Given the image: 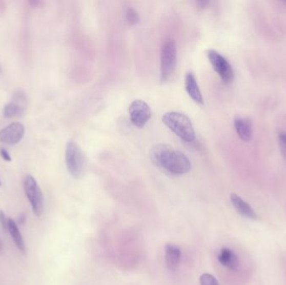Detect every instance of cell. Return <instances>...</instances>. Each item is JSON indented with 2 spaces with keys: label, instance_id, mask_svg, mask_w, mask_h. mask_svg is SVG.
I'll use <instances>...</instances> for the list:
<instances>
[{
  "label": "cell",
  "instance_id": "6da1fadb",
  "mask_svg": "<svg viewBox=\"0 0 286 285\" xmlns=\"http://www.w3.org/2000/svg\"><path fill=\"white\" fill-rule=\"evenodd\" d=\"M152 162L169 174L181 176L186 174L192 168L190 160L183 152L167 144H157L151 149Z\"/></svg>",
  "mask_w": 286,
  "mask_h": 285
},
{
  "label": "cell",
  "instance_id": "7a4b0ae2",
  "mask_svg": "<svg viewBox=\"0 0 286 285\" xmlns=\"http://www.w3.org/2000/svg\"><path fill=\"white\" fill-rule=\"evenodd\" d=\"M162 123L184 141L192 142L195 139L192 121L185 114L177 111L168 112L162 117Z\"/></svg>",
  "mask_w": 286,
  "mask_h": 285
},
{
  "label": "cell",
  "instance_id": "3957f363",
  "mask_svg": "<svg viewBox=\"0 0 286 285\" xmlns=\"http://www.w3.org/2000/svg\"><path fill=\"white\" fill-rule=\"evenodd\" d=\"M177 65V47L174 40L167 39L161 49V82L168 83L173 79Z\"/></svg>",
  "mask_w": 286,
  "mask_h": 285
},
{
  "label": "cell",
  "instance_id": "277c9868",
  "mask_svg": "<svg viewBox=\"0 0 286 285\" xmlns=\"http://www.w3.org/2000/svg\"><path fill=\"white\" fill-rule=\"evenodd\" d=\"M66 168L71 177L79 179L83 176L86 169V156L75 141H69L66 148Z\"/></svg>",
  "mask_w": 286,
  "mask_h": 285
},
{
  "label": "cell",
  "instance_id": "5b68a950",
  "mask_svg": "<svg viewBox=\"0 0 286 285\" xmlns=\"http://www.w3.org/2000/svg\"><path fill=\"white\" fill-rule=\"evenodd\" d=\"M24 190L30 201L34 215L40 217L44 212V197L36 180L31 175H27L24 180Z\"/></svg>",
  "mask_w": 286,
  "mask_h": 285
},
{
  "label": "cell",
  "instance_id": "8992f818",
  "mask_svg": "<svg viewBox=\"0 0 286 285\" xmlns=\"http://www.w3.org/2000/svg\"><path fill=\"white\" fill-rule=\"evenodd\" d=\"M207 55L213 68L218 73L222 82L226 84L231 83L234 79V73L230 62L215 50H208Z\"/></svg>",
  "mask_w": 286,
  "mask_h": 285
},
{
  "label": "cell",
  "instance_id": "52a82bcc",
  "mask_svg": "<svg viewBox=\"0 0 286 285\" xmlns=\"http://www.w3.org/2000/svg\"><path fill=\"white\" fill-rule=\"evenodd\" d=\"M129 116L132 124L141 129L152 117V111L148 103L141 100H136L130 106Z\"/></svg>",
  "mask_w": 286,
  "mask_h": 285
},
{
  "label": "cell",
  "instance_id": "ba28073f",
  "mask_svg": "<svg viewBox=\"0 0 286 285\" xmlns=\"http://www.w3.org/2000/svg\"><path fill=\"white\" fill-rule=\"evenodd\" d=\"M25 129L22 123H12L0 131V142L5 145L14 146L23 138Z\"/></svg>",
  "mask_w": 286,
  "mask_h": 285
},
{
  "label": "cell",
  "instance_id": "9c48e42d",
  "mask_svg": "<svg viewBox=\"0 0 286 285\" xmlns=\"http://www.w3.org/2000/svg\"><path fill=\"white\" fill-rule=\"evenodd\" d=\"M185 89L191 99L199 105H203V98H202V93L200 91L198 82L196 79L195 75L192 71L187 72L185 75Z\"/></svg>",
  "mask_w": 286,
  "mask_h": 285
},
{
  "label": "cell",
  "instance_id": "30bf717a",
  "mask_svg": "<svg viewBox=\"0 0 286 285\" xmlns=\"http://www.w3.org/2000/svg\"><path fill=\"white\" fill-rule=\"evenodd\" d=\"M230 200H231L232 204L235 208V210L241 216L249 218V219L255 220L258 218V216H257L255 211L253 209L252 207L250 206L247 201H244L238 195L232 193L230 195Z\"/></svg>",
  "mask_w": 286,
  "mask_h": 285
},
{
  "label": "cell",
  "instance_id": "8fae6325",
  "mask_svg": "<svg viewBox=\"0 0 286 285\" xmlns=\"http://www.w3.org/2000/svg\"><path fill=\"white\" fill-rule=\"evenodd\" d=\"M218 262L223 267L232 271H236L239 267V260L238 256L232 249L229 248H223L221 249L220 253L218 254Z\"/></svg>",
  "mask_w": 286,
  "mask_h": 285
},
{
  "label": "cell",
  "instance_id": "7c38bea8",
  "mask_svg": "<svg viewBox=\"0 0 286 285\" xmlns=\"http://www.w3.org/2000/svg\"><path fill=\"white\" fill-rule=\"evenodd\" d=\"M234 127L237 134L243 141H250L252 139V123L248 118L237 116L234 119Z\"/></svg>",
  "mask_w": 286,
  "mask_h": 285
},
{
  "label": "cell",
  "instance_id": "4fadbf2b",
  "mask_svg": "<svg viewBox=\"0 0 286 285\" xmlns=\"http://www.w3.org/2000/svg\"><path fill=\"white\" fill-rule=\"evenodd\" d=\"M181 258V250L179 247L173 243H168L165 247V259L167 267L171 271L177 270Z\"/></svg>",
  "mask_w": 286,
  "mask_h": 285
},
{
  "label": "cell",
  "instance_id": "5bb4252c",
  "mask_svg": "<svg viewBox=\"0 0 286 285\" xmlns=\"http://www.w3.org/2000/svg\"><path fill=\"white\" fill-rule=\"evenodd\" d=\"M9 233L18 250L21 253L25 254L26 248H25V241H24L22 234H21V231L18 229L17 223L10 217L9 219Z\"/></svg>",
  "mask_w": 286,
  "mask_h": 285
},
{
  "label": "cell",
  "instance_id": "9a60e30c",
  "mask_svg": "<svg viewBox=\"0 0 286 285\" xmlns=\"http://www.w3.org/2000/svg\"><path fill=\"white\" fill-rule=\"evenodd\" d=\"M25 106L12 100L7 105H5V107L3 109V116L8 119L21 117L25 114Z\"/></svg>",
  "mask_w": 286,
  "mask_h": 285
},
{
  "label": "cell",
  "instance_id": "2e32d148",
  "mask_svg": "<svg viewBox=\"0 0 286 285\" xmlns=\"http://www.w3.org/2000/svg\"><path fill=\"white\" fill-rule=\"evenodd\" d=\"M126 19L130 25H136L140 21L138 13L133 8H128L126 12Z\"/></svg>",
  "mask_w": 286,
  "mask_h": 285
},
{
  "label": "cell",
  "instance_id": "e0dca14e",
  "mask_svg": "<svg viewBox=\"0 0 286 285\" xmlns=\"http://www.w3.org/2000/svg\"><path fill=\"white\" fill-rule=\"evenodd\" d=\"M200 284L201 285H219L218 280L214 275L210 274H203L200 276Z\"/></svg>",
  "mask_w": 286,
  "mask_h": 285
},
{
  "label": "cell",
  "instance_id": "ac0fdd59",
  "mask_svg": "<svg viewBox=\"0 0 286 285\" xmlns=\"http://www.w3.org/2000/svg\"><path fill=\"white\" fill-rule=\"evenodd\" d=\"M281 153L286 160V132H280L278 136Z\"/></svg>",
  "mask_w": 286,
  "mask_h": 285
},
{
  "label": "cell",
  "instance_id": "d6986e66",
  "mask_svg": "<svg viewBox=\"0 0 286 285\" xmlns=\"http://www.w3.org/2000/svg\"><path fill=\"white\" fill-rule=\"evenodd\" d=\"M9 217L6 216L4 211H0V223L5 232H9Z\"/></svg>",
  "mask_w": 286,
  "mask_h": 285
},
{
  "label": "cell",
  "instance_id": "ffe728a7",
  "mask_svg": "<svg viewBox=\"0 0 286 285\" xmlns=\"http://www.w3.org/2000/svg\"><path fill=\"white\" fill-rule=\"evenodd\" d=\"M0 155L2 156V158L6 161H11L12 157L9 154V152L5 148H0Z\"/></svg>",
  "mask_w": 286,
  "mask_h": 285
},
{
  "label": "cell",
  "instance_id": "44dd1931",
  "mask_svg": "<svg viewBox=\"0 0 286 285\" xmlns=\"http://www.w3.org/2000/svg\"><path fill=\"white\" fill-rule=\"evenodd\" d=\"M29 5L32 8H39L41 6H43L44 2L43 1H39V0H30V2H29Z\"/></svg>",
  "mask_w": 286,
  "mask_h": 285
},
{
  "label": "cell",
  "instance_id": "7402d4cb",
  "mask_svg": "<svg viewBox=\"0 0 286 285\" xmlns=\"http://www.w3.org/2000/svg\"><path fill=\"white\" fill-rule=\"evenodd\" d=\"M196 4L199 6L200 8L206 7L207 5H209V1H203V0H200V1H197Z\"/></svg>",
  "mask_w": 286,
  "mask_h": 285
},
{
  "label": "cell",
  "instance_id": "603a6c76",
  "mask_svg": "<svg viewBox=\"0 0 286 285\" xmlns=\"http://www.w3.org/2000/svg\"><path fill=\"white\" fill-rule=\"evenodd\" d=\"M25 220H26V216L25 214H22V215L19 216L18 222H19V224H24L25 223Z\"/></svg>",
  "mask_w": 286,
  "mask_h": 285
},
{
  "label": "cell",
  "instance_id": "cb8c5ba5",
  "mask_svg": "<svg viewBox=\"0 0 286 285\" xmlns=\"http://www.w3.org/2000/svg\"><path fill=\"white\" fill-rule=\"evenodd\" d=\"M2 251H3V243H2V241H1V239H0V254L2 253Z\"/></svg>",
  "mask_w": 286,
  "mask_h": 285
},
{
  "label": "cell",
  "instance_id": "d4e9b609",
  "mask_svg": "<svg viewBox=\"0 0 286 285\" xmlns=\"http://www.w3.org/2000/svg\"><path fill=\"white\" fill-rule=\"evenodd\" d=\"M2 71H3L2 67H1V65H0V74L2 73Z\"/></svg>",
  "mask_w": 286,
  "mask_h": 285
},
{
  "label": "cell",
  "instance_id": "484cf974",
  "mask_svg": "<svg viewBox=\"0 0 286 285\" xmlns=\"http://www.w3.org/2000/svg\"><path fill=\"white\" fill-rule=\"evenodd\" d=\"M1 185H2V184H1V181H0V187H1Z\"/></svg>",
  "mask_w": 286,
  "mask_h": 285
}]
</instances>
